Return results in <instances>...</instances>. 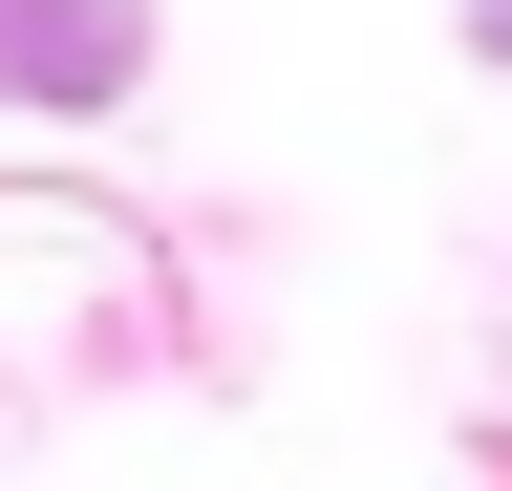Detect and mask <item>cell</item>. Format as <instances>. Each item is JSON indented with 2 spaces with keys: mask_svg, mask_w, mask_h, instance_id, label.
I'll use <instances>...</instances> for the list:
<instances>
[{
  "mask_svg": "<svg viewBox=\"0 0 512 491\" xmlns=\"http://www.w3.org/2000/svg\"><path fill=\"white\" fill-rule=\"evenodd\" d=\"M171 22L150 0H0V107H43V129H107V107H150Z\"/></svg>",
  "mask_w": 512,
  "mask_h": 491,
  "instance_id": "obj_1",
  "label": "cell"
},
{
  "mask_svg": "<svg viewBox=\"0 0 512 491\" xmlns=\"http://www.w3.org/2000/svg\"><path fill=\"white\" fill-rule=\"evenodd\" d=\"M448 22H470V65H491V86H512V0H448Z\"/></svg>",
  "mask_w": 512,
  "mask_h": 491,
  "instance_id": "obj_2",
  "label": "cell"
}]
</instances>
